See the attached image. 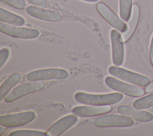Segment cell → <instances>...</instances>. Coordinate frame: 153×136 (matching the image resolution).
Listing matches in <instances>:
<instances>
[{"label": "cell", "instance_id": "5", "mask_svg": "<svg viewBox=\"0 0 153 136\" xmlns=\"http://www.w3.org/2000/svg\"><path fill=\"white\" fill-rule=\"evenodd\" d=\"M45 87V83L41 81H30V82L22 84L8 93L5 97V101L7 102H13L22 96L39 91Z\"/></svg>", "mask_w": 153, "mask_h": 136}, {"label": "cell", "instance_id": "14", "mask_svg": "<svg viewBox=\"0 0 153 136\" xmlns=\"http://www.w3.org/2000/svg\"><path fill=\"white\" fill-rule=\"evenodd\" d=\"M112 110L110 105H82L77 106L72 109V113L79 117H91L108 113Z\"/></svg>", "mask_w": 153, "mask_h": 136}, {"label": "cell", "instance_id": "24", "mask_svg": "<svg viewBox=\"0 0 153 136\" xmlns=\"http://www.w3.org/2000/svg\"><path fill=\"white\" fill-rule=\"evenodd\" d=\"M149 57L151 63L153 67V36L151 39V44H150V48H149Z\"/></svg>", "mask_w": 153, "mask_h": 136}, {"label": "cell", "instance_id": "12", "mask_svg": "<svg viewBox=\"0 0 153 136\" xmlns=\"http://www.w3.org/2000/svg\"><path fill=\"white\" fill-rule=\"evenodd\" d=\"M27 13L30 16L48 22H58L62 18V14L57 11L44 9L33 5L26 8Z\"/></svg>", "mask_w": 153, "mask_h": 136}, {"label": "cell", "instance_id": "25", "mask_svg": "<svg viewBox=\"0 0 153 136\" xmlns=\"http://www.w3.org/2000/svg\"><path fill=\"white\" fill-rule=\"evenodd\" d=\"M145 92H146V93L153 92V80L152 81H151L147 86H146Z\"/></svg>", "mask_w": 153, "mask_h": 136}, {"label": "cell", "instance_id": "1", "mask_svg": "<svg viewBox=\"0 0 153 136\" xmlns=\"http://www.w3.org/2000/svg\"><path fill=\"white\" fill-rule=\"evenodd\" d=\"M74 97L81 104L101 106L117 104L123 99L124 96L120 92L94 94L78 92L75 94Z\"/></svg>", "mask_w": 153, "mask_h": 136}, {"label": "cell", "instance_id": "16", "mask_svg": "<svg viewBox=\"0 0 153 136\" xmlns=\"http://www.w3.org/2000/svg\"><path fill=\"white\" fill-rule=\"evenodd\" d=\"M22 75L19 72L11 74L0 86V101H1L8 93V92L20 81Z\"/></svg>", "mask_w": 153, "mask_h": 136}, {"label": "cell", "instance_id": "6", "mask_svg": "<svg viewBox=\"0 0 153 136\" xmlns=\"http://www.w3.org/2000/svg\"><path fill=\"white\" fill-rule=\"evenodd\" d=\"M68 72L62 68H45L33 71L27 75L29 81H42L48 80H60L67 78Z\"/></svg>", "mask_w": 153, "mask_h": 136}, {"label": "cell", "instance_id": "23", "mask_svg": "<svg viewBox=\"0 0 153 136\" xmlns=\"http://www.w3.org/2000/svg\"><path fill=\"white\" fill-rule=\"evenodd\" d=\"M27 1L38 7L45 8L47 6V2L45 0H27Z\"/></svg>", "mask_w": 153, "mask_h": 136}, {"label": "cell", "instance_id": "22", "mask_svg": "<svg viewBox=\"0 0 153 136\" xmlns=\"http://www.w3.org/2000/svg\"><path fill=\"white\" fill-rule=\"evenodd\" d=\"M10 55V50L8 48H3L0 51V68H1L7 61Z\"/></svg>", "mask_w": 153, "mask_h": 136}, {"label": "cell", "instance_id": "3", "mask_svg": "<svg viewBox=\"0 0 153 136\" xmlns=\"http://www.w3.org/2000/svg\"><path fill=\"white\" fill-rule=\"evenodd\" d=\"M106 84L111 89L131 97H140L145 95V89L141 86H136L120 80L111 76H108L105 79Z\"/></svg>", "mask_w": 153, "mask_h": 136}, {"label": "cell", "instance_id": "13", "mask_svg": "<svg viewBox=\"0 0 153 136\" xmlns=\"http://www.w3.org/2000/svg\"><path fill=\"white\" fill-rule=\"evenodd\" d=\"M78 120V119L75 114L65 116L53 123L49 128L47 133L48 136L60 135L74 125Z\"/></svg>", "mask_w": 153, "mask_h": 136}, {"label": "cell", "instance_id": "15", "mask_svg": "<svg viewBox=\"0 0 153 136\" xmlns=\"http://www.w3.org/2000/svg\"><path fill=\"white\" fill-rule=\"evenodd\" d=\"M140 8L137 4L133 5L130 17L127 24V29L121 35L122 40L124 43L127 42L134 34L139 20Z\"/></svg>", "mask_w": 153, "mask_h": 136}, {"label": "cell", "instance_id": "19", "mask_svg": "<svg viewBox=\"0 0 153 136\" xmlns=\"http://www.w3.org/2000/svg\"><path fill=\"white\" fill-rule=\"evenodd\" d=\"M133 106L136 108L145 110L150 108L153 107V92L150 94L141 97L136 99L133 103Z\"/></svg>", "mask_w": 153, "mask_h": 136}, {"label": "cell", "instance_id": "27", "mask_svg": "<svg viewBox=\"0 0 153 136\" xmlns=\"http://www.w3.org/2000/svg\"><path fill=\"white\" fill-rule=\"evenodd\" d=\"M82 1L88 2H96L98 1L99 0H82Z\"/></svg>", "mask_w": 153, "mask_h": 136}, {"label": "cell", "instance_id": "26", "mask_svg": "<svg viewBox=\"0 0 153 136\" xmlns=\"http://www.w3.org/2000/svg\"><path fill=\"white\" fill-rule=\"evenodd\" d=\"M5 131V126H4L3 125H1L0 126V135H2L3 134V133Z\"/></svg>", "mask_w": 153, "mask_h": 136}, {"label": "cell", "instance_id": "11", "mask_svg": "<svg viewBox=\"0 0 153 136\" xmlns=\"http://www.w3.org/2000/svg\"><path fill=\"white\" fill-rule=\"evenodd\" d=\"M117 112L133 120L141 122H149L153 119V115L149 111L127 105H122L118 107Z\"/></svg>", "mask_w": 153, "mask_h": 136}, {"label": "cell", "instance_id": "4", "mask_svg": "<svg viewBox=\"0 0 153 136\" xmlns=\"http://www.w3.org/2000/svg\"><path fill=\"white\" fill-rule=\"evenodd\" d=\"M94 123L99 128L130 127L134 125V121L132 119L122 114H110L97 117Z\"/></svg>", "mask_w": 153, "mask_h": 136}, {"label": "cell", "instance_id": "28", "mask_svg": "<svg viewBox=\"0 0 153 136\" xmlns=\"http://www.w3.org/2000/svg\"><path fill=\"white\" fill-rule=\"evenodd\" d=\"M149 111V112L153 115V107H151V108H150L149 109V111Z\"/></svg>", "mask_w": 153, "mask_h": 136}, {"label": "cell", "instance_id": "20", "mask_svg": "<svg viewBox=\"0 0 153 136\" xmlns=\"http://www.w3.org/2000/svg\"><path fill=\"white\" fill-rule=\"evenodd\" d=\"M9 135L10 136H48L45 132L30 130V129H21L12 131Z\"/></svg>", "mask_w": 153, "mask_h": 136}, {"label": "cell", "instance_id": "10", "mask_svg": "<svg viewBox=\"0 0 153 136\" xmlns=\"http://www.w3.org/2000/svg\"><path fill=\"white\" fill-rule=\"evenodd\" d=\"M111 41L112 46V62L115 66H121L124 61V42L121 35L116 29L111 31Z\"/></svg>", "mask_w": 153, "mask_h": 136}, {"label": "cell", "instance_id": "18", "mask_svg": "<svg viewBox=\"0 0 153 136\" xmlns=\"http://www.w3.org/2000/svg\"><path fill=\"white\" fill-rule=\"evenodd\" d=\"M120 16L124 21H128L132 10V0H119Z\"/></svg>", "mask_w": 153, "mask_h": 136}, {"label": "cell", "instance_id": "9", "mask_svg": "<svg viewBox=\"0 0 153 136\" xmlns=\"http://www.w3.org/2000/svg\"><path fill=\"white\" fill-rule=\"evenodd\" d=\"M0 30L4 34L22 39H33L39 35V31L36 29L19 27L2 22L0 23Z\"/></svg>", "mask_w": 153, "mask_h": 136}, {"label": "cell", "instance_id": "17", "mask_svg": "<svg viewBox=\"0 0 153 136\" xmlns=\"http://www.w3.org/2000/svg\"><path fill=\"white\" fill-rule=\"evenodd\" d=\"M0 20L1 22L18 26L25 23V20L22 17L2 8H0Z\"/></svg>", "mask_w": 153, "mask_h": 136}, {"label": "cell", "instance_id": "8", "mask_svg": "<svg viewBox=\"0 0 153 136\" xmlns=\"http://www.w3.org/2000/svg\"><path fill=\"white\" fill-rule=\"evenodd\" d=\"M96 9L100 15L115 29L120 32H124L127 25L121 18H120L106 4L100 2L96 4Z\"/></svg>", "mask_w": 153, "mask_h": 136}, {"label": "cell", "instance_id": "2", "mask_svg": "<svg viewBox=\"0 0 153 136\" xmlns=\"http://www.w3.org/2000/svg\"><path fill=\"white\" fill-rule=\"evenodd\" d=\"M108 71L110 74L115 77L136 86L146 87L151 82L150 79L148 77L119 67L118 66H111L109 68Z\"/></svg>", "mask_w": 153, "mask_h": 136}, {"label": "cell", "instance_id": "21", "mask_svg": "<svg viewBox=\"0 0 153 136\" xmlns=\"http://www.w3.org/2000/svg\"><path fill=\"white\" fill-rule=\"evenodd\" d=\"M1 1L19 10H23L26 7L25 0H1Z\"/></svg>", "mask_w": 153, "mask_h": 136}, {"label": "cell", "instance_id": "7", "mask_svg": "<svg viewBox=\"0 0 153 136\" xmlns=\"http://www.w3.org/2000/svg\"><path fill=\"white\" fill-rule=\"evenodd\" d=\"M35 117L36 114L32 111L1 115L0 116V124L8 128L19 127L32 122Z\"/></svg>", "mask_w": 153, "mask_h": 136}]
</instances>
